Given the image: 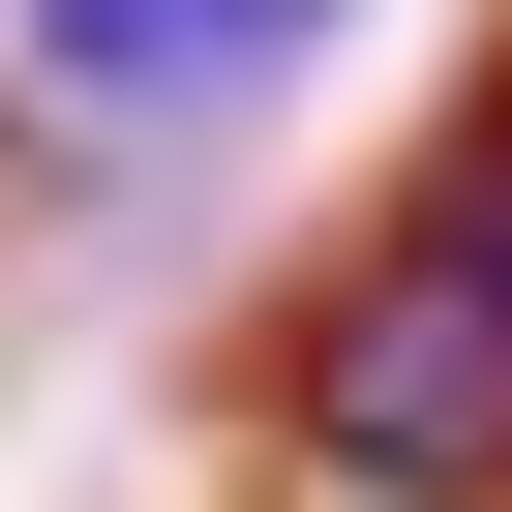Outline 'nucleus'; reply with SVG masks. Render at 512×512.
Returning <instances> with one entry per match:
<instances>
[{"instance_id":"obj_1","label":"nucleus","mask_w":512,"mask_h":512,"mask_svg":"<svg viewBox=\"0 0 512 512\" xmlns=\"http://www.w3.org/2000/svg\"><path fill=\"white\" fill-rule=\"evenodd\" d=\"M241 422H272V512H512V61L362 181Z\"/></svg>"},{"instance_id":"obj_2","label":"nucleus","mask_w":512,"mask_h":512,"mask_svg":"<svg viewBox=\"0 0 512 512\" xmlns=\"http://www.w3.org/2000/svg\"><path fill=\"white\" fill-rule=\"evenodd\" d=\"M332 0H0V91H31L61 151H211V121H272L302 91Z\"/></svg>"}]
</instances>
